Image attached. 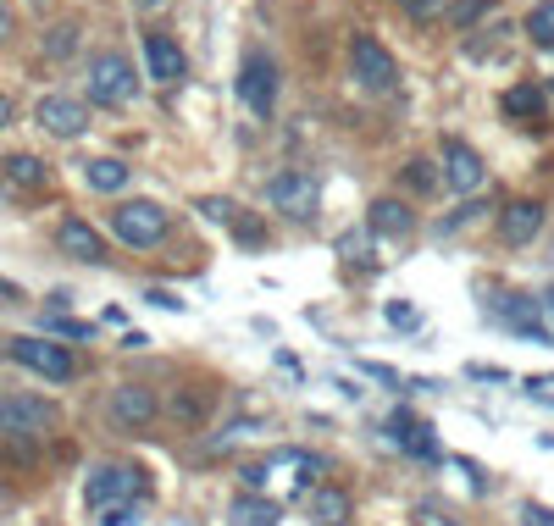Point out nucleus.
I'll list each match as a JSON object with an SVG mask.
<instances>
[{"label":"nucleus","instance_id":"obj_1","mask_svg":"<svg viewBox=\"0 0 554 526\" xmlns=\"http://www.w3.org/2000/svg\"><path fill=\"white\" fill-rule=\"evenodd\" d=\"M145 493H150V482H145V471H139V466H95V471H89V482H84L89 510H111V504H139Z\"/></svg>","mask_w":554,"mask_h":526},{"label":"nucleus","instance_id":"obj_2","mask_svg":"<svg viewBox=\"0 0 554 526\" xmlns=\"http://www.w3.org/2000/svg\"><path fill=\"white\" fill-rule=\"evenodd\" d=\"M61 410L39 394H0V432L6 438H45L56 432Z\"/></svg>","mask_w":554,"mask_h":526},{"label":"nucleus","instance_id":"obj_3","mask_svg":"<svg viewBox=\"0 0 554 526\" xmlns=\"http://www.w3.org/2000/svg\"><path fill=\"white\" fill-rule=\"evenodd\" d=\"M133 95H139V78H133L128 56L100 50V56L89 61V100H100V106H128Z\"/></svg>","mask_w":554,"mask_h":526},{"label":"nucleus","instance_id":"obj_4","mask_svg":"<svg viewBox=\"0 0 554 526\" xmlns=\"http://www.w3.org/2000/svg\"><path fill=\"white\" fill-rule=\"evenodd\" d=\"M6 355H12L17 366L39 371V377H50V383H67V377H73V349L50 344V338H12Z\"/></svg>","mask_w":554,"mask_h":526},{"label":"nucleus","instance_id":"obj_5","mask_svg":"<svg viewBox=\"0 0 554 526\" xmlns=\"http://www.w3.org/2000/svg\"><path fill=\"white\" fill-rule=\"evenodd\" d=\"M111 228H117L122 244H161V233H167V211L150 200H122L117 211H111Z\"/></svg>","mask_w":554,"mask_h":526},{"label":"nucleus","instance_id":"obj_6","mask_svg":"<svg viewBox=\"0 0 554 526\" xmlns=\"http://www.w3.org/2000/svg\"><path fill=\"white\" fill-rule=\"evenodd\" d=\"M266 200L277 205V211L300 216V222H311L316 205H322V183L311 178V172H283V178L266 183Z\"/></svg>","mask_w":554,"mask_h":526},{"label":"nucleus","instance_id":"obj_7","mask_svg":"<svg viewBox=\"0 0 554 526\" xmlns=\"http://www.w3.org/2000/svg\"><path fill=\"white\" fill-rule=\"evenodd\" d=\"M156 410H161V399H156V388H145V383H117L111 399H106V416L117 421V427H128V432L150 427Z\"/></svg>","mask_w":554,"mask_h":526},{"label":"nucleus","instance_id":"obj_8","mask_svg":"<svg viewBox=\"0 0 554 526\" xmlns=\"http://www.w3.org/2000/svg\"><path fill=\"white\" fill-rule=\"evenodd\" d=\"M239 100L255 111V117H266V111L277 106V67H272V56H244V67H239Z\"/></svg>","mask_w":554,"mask_h":526},{"label":"nucleus","instance_id":"obj_9","mask_svg":"<svg viewBox=\"0 0 554 526\" xmlns=\"http://www.w3.org/2000/svg\"><path fill=\"white\" fill-rule=\"evenodd\" d=\"M350 67H355V78H361L366 89H394V78H399L394 56H388L372 34H355L350 39Z\"/></svg>","mask_w":554,"mask_h":526},{"label":"nucleus","instance_id":"obj_10","mask_svg":"<svg viewBox=\"0 0 554 526\" xmlns=\"http://www.w3.org/2000/svg\"><path fill=\"white\" fill-rule=\"evenodd\" d=\"M34 117H39V128L56 133V139H78V133L89 128V106H84V100H73V95H45Z\"/></svg>","mask_w":554,"mask_h":526},{"label":"nucleus","instance_id":"obj_11","mask_svg":"<svg viewBox=\"0 0 554 526\" xmlns=\"http://www.w3.org/2000/svg\"><path fill=\"white\" fill-rule=\"evenodd\" d=\"M56 244H61L67 255H73V261H89V266L106 261V239H100V233L89 228L84 216H67V222L56 228Z\"/></svg>","mask_w":554,"mask_h":526},{"label":"nucleus","instance_id":"obj_12","mask_svg":"<svg viewBox=\"0 0 554 526\" xmlns=\"http://www.w3.org/2000/svg\"><path fill=\"white\" fill-rule=\"evenodd\" d=\"M145 67H150V78H161V84H178L183 72H189V61H183V50L172 45L167 34H145Z\"/></svg>","mask_w":554,"mask_h":526},{"label":"nucleus","instance_id":"obj_13","mask_svg":"<svg viewBox=\"0 0 554 526\" xmlns=\"http://www.w3.org/2000/svg\"><path fill=\"white\" fill-rule=\"evenodd\" d=\"M444 161H449V172L444 178L455 183L460 194H471V189H482V161H477V150L471 144H460V139H449L444 144Z\"/></svg>","mask_w":554,"mask_h":526},{"label":"nucleus","instance_id":"obj_14","mask_svg":"<svg viewBox=\"0 0 554 526\" xmlns=\"http://www.w3.org/2000/svg\"><path fill=\"white\" fill-rule=\"evenodd\" d=\"M538 228H543V205L538 200H516V205H505V216H499V233H505L510 244L538 239Z\"/></svg>","mask_w":554,"mask_h":526},{"label":"nucleus","instance_id":"obj_15","mask_svg":"<svg viewBox=\"0 0 554 526\" xmlns=\"http://www.w3.org/2000/svg\"><path fill=\"white\" fill-rule=\"evenodd\" d=\"M372 233H383V239H410V233H416L410 205L405 200H377L372 205Z\"/></svg>","mask_w":554,"mask_h":526},{"label":"nucleus","instance_id":"obj_16","mask_svg":"<svg viewBox=\"0 0 554 526\" xmlns=\"http://www.w3.org/2000/svg\"><path fill=\"white\" fill-rule=\"evenodd\" d=\"M277 521H283V510L261 493H244V499L228 504V526H277Z\"/></svg>","mask_w":554,"mask_h":526},{"label":"nucleus","instance_id":"obj_17","mask_svg":"<svg viewBox=\"0 0 554 526\" xmlns=\"http://www.w3.org/2000/svg\"><path fill=\"white\" fill-rule=\"evenodd\" d=\"M272 466H277V471H289L294 493H311V488H316V477H322V460H316L311 449H283V455H277Z\"/></svg>","mask_w":554,"mask_h":526},{"label":"nucleus","instance_id":"obj_18","mask_svg":"<svg viewBox=\"0 0 554 526\" xmlns=\"http://www.w3.org/2000/svg\"><path fill=\"white\" fill-rule=\"evenodd\" d=\"M305 515H311L316 526H344V521H350V499H344L338 488H311Z\"/></svg>","mask_w":554,"mask_h":526},{"label":"nucleus","instance_id":"obj_19","mask_svg":"<svg viewBox=\"0 0 554 526\" xmlns=\"http://www.w3.org/2000/svg\"><path fill=\"white\" fill-rule=\"evenodd\" d=\"M388 438H394L405 455H416V460H433L438 455L433 427H422V421H410V416H394V432H388Z\"/></svg>","mask_w":554,"mask_h":526},{"label":"nucleus","instance_id":"obj_20","mask_svg":"<svg viewBox=\"0 0 554 526\" xmlns=\"http://www.w3.org/2000/svg\"><path fill=\"white\" fill-rule=\"evenodd\" d=\"M0 167H6V183H12V189H45V178H50V167L39 156H6L0 161Z\"/></svg>","mask_w":554,"mask_h":526},{"label":"nucleus","instance_id":"obj_21","mask_svg":"<svg viewBox=\"0 0 554 526\" xmlns=\"http://www.w3.org/2000/svg\"><path fill=\"white\" fill-rule=\"evenodd\" d=\"M84 178H89V189H100V194H117L122 183H128V167L122 161H111V156H95L84 167Z\"/></svg>","mask_w":554,"mask_h":526},{"label":"nucleus","instance_id":"obj_22","mask_svg":"<svg viewBox=\"0 0 554 526\" xmlns=\"http://www.w3.org/2000/svg\"><path fill=\"white\" fill-rule=\"evenodd\" d=\"M505 322L510 327H516V333H527V338H538V344H543V338H549V333H543V322H538V305H532V299H505Z\"/></svg>","mask_w":554,"mask_h":526},{"label":"nucleus","instance_id":"obj_23","mask_svg":"<svg viewBox=\"0 0 554 526\" xmlns=\"http://www.w3.org/2000/svg\"><path fill=\"white\" fill-rule=\"evenodd\" d=\"M505 111H510V117L538 122V117H543V89H538V84H516V89L505 95Z\"/></svg>","mask_w":554,"mask_h":526},{"label":"nucleus","instance_id":"obj_24","mask_svg":"<svg viewBox=\"0 0 554 526\" xmlns=\"http://www.w3.org/2000/svg\"><path fill=\"white\" fill-rule=\"evenodd\" d=\"M527 34H532L538 50H554V0H543V6L527 12Z\"/></svg>","mask_w":554,"mask_h":526},{"label":"nucleus","instance_id":"obj_25","mask_svg":"<svg viewBox=\"0 0 554 526\" xmlns=\"http://www.w3.org/2000/svg\"><path fill=\"white\" fill-rule=\"evenodd\" d=\"M73 50H78V28L73 23H56V28H50V34H45V56H73Z\"/></svg>","mask_w":554,"mask_h":526},{"label":"nucleus","instance_id":"obj_26","mask_svg":"<svg viewBox=\"0 0 554 526\" xmlns=\"http://www.w3.org/2000/svg\"><path fill=\"white\" fill-rule=\"evenodd\" d=\"M488 6H494V0H455L449 17H455V28H471L477 17H488Z\"/></svg>","mask_w":554,"mask_h":526},{"label":"nucleus","instance_id":"obj_27","mask_svg":"<svg viewBox=\"0 0 554 526\" xmlns=\"http://www.w3.org/2000/svg\"><path fill=\"white\" fill-rule=\"evenodd\" d=\"M405 183H410V189H416V194H433L438 172L427 167V161H410V167H405Z\"/></svg>","mask_w":554,"mask_h":526},{"label":"nucleus","instance_id":"obj_28","mask_svg":"<svg viewBox=\"0 0 554 526\" xmlns=\"http://www.w3.org/2000/svg\"><path fill=\"white\" fill-rule=\"evenodd\" d=\"M100 526H139V504H111V510H95Z\"/></svg>","mask_w":554,"mask_h":526},{"label":"nucleus","instance_id":"obj_29","mask_svg":"<svg viewBox=\"0 0 554 526\" xmlns=\"http://www.w3.org/2000/svg\"><path fill=\"white\" fill-rule=\"evenodd\" d=\"M200 216H211V222H233V205L222 200V194H205V200H200Z\"/></svg>","mask_w":554,"mask_h":526},{"label":"nucleus","instance_id":"obj_30","mask_svg":"<svg viewBox=\"0 0 554 526\" xmlns=\"http://www.w3.org/2000/svg\"><path fill=\"white\" fill-rule=\"evenodd\" d=\"M338 250H344V261H350V266H366V233H350Z\"/></svg>","mask_w":554,"mask_h":526},{"label":"nucleus","instance_id":"obj_31","mask_svg":"<svg viewBox=\"0 0 554 526\" xmlns=\"http://www.w3.org/2000/svg\"><path fill=\"white\" fill-rule=\"evenodd\" d=\"M521 526H554L549 504H521Z\"/></svg>","mask_w":554,"mask_h":526},{"label":"nucleus","instance_id":"obj_32","mask_svg":"<svg viewBox=\"0 0 554 526\" xmlns=\"http://www.w3.org/2000/svg\"><path fill=\"white\" fill-rule=\"evenodd\" d=\"M399 6H405L416 23H422V17H438V12H444V0H399Z\"/></svg>","mask_w":554,"mask_h":526},{"label":"nucleus","instance_id":"obj_33","mask_svg":"<svg viewBox=\"0 0 554 526\" xmlns=\"http://www.w3.org/2000/svg\"><path fill=\"white\" fill-rule=\"evenodd\" d=\"M50 327H56L61 338H89V333H95L89 322H67V316H50Z\"/></svg>","mask_w":554,"mask_h":526},{"label":"nucleus","instance_id":"obj_34","mask_svg":"<svg viewBox=\"0 0 554 526\" xmlns=\"http://www.w3.org/2000/svg\"><path fill=\"white\" fill-rule=\"evenodd\" d=\"M145 299H150V305H161V311H183V299L172 294V288H150Z\"/></svg>","mask_w":554,"mask_h":526},{"label":"nucleus","instance_id":"obj_35","mask_svg":"<svg viewBox=\"0 0 554 526\" xmlns=\"http://www.w3.org/2000/svg\"><path fill=\"white\" fill-rule=\"evenodd\" d=\"M244 488L261 493V488H266V466H244Z\"/></svg>","mask_w":554,"mask_h":526},{"label":"nucleus","instance_id":"obj_36","mask_svg":"<svg viewBox=\"0 0 554 526\" xmlns=\"http://www.w3.org/2000/svg\"><path fill=\"white\" fill-rule=\"evenodd\" d=\"M388 322H399V327H410V322H416V311H410V305H388Z\"/></svg>","mask_w":554,"mask_h":526},{"label":"nucleus","instance_id":"obj_37","mask_svg":"<svg viewBox=\"0 0 554 526\" xmlns=\"http://www.w3.org/2000/svg\"><path fill=\"white\" fill-rule=\"evenodd\" d=\"M12 117H17V106H12V95H0V128H12Z\"/></svg>","mask_w":554,"mask_h":526},{"label":"nucleus","instance_id":"obj_38","mask_svg":"<svg viewBox=\"0 0 554 526\" xmlns=\"http://www.w3.org/2000/svg\"><path fill=\"white\" fill-rule=\"evenodd\" d=\"M0 39H12V12L0 6Z\"/></svg>","mask_w":554,"mask_h":526},{"label":"nucleus","instance_id":"obj_39","mask_svg":"<svg viewBox=\"0 0 554 526\" xmlns=\"http://www.w3.org/2000/svg\"><path fill=\"white\" fill-rule=\"evenodd\" d=\"M139 6H167V0H139Z\"/></svg>","mask_w":554,"mask_h":526},{"label":"nucleus","instance_id":"obj_40","mask_svg":"<svg viewBox=\"0 0 554 526\" xmlns=\"http://www.w3.org/2000/svg\"><path fill=\"white\" fill-rule=\"evenodd\" d=\"M549 89H554V84H549Z\"/></svg>","mask_w":554,"mask_h":526}]
</instances>
